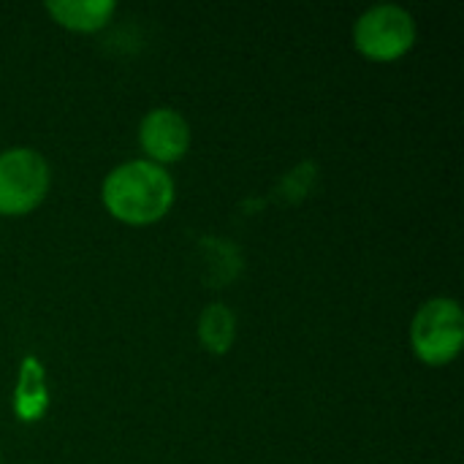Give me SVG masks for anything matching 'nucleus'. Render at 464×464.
I'll return each mask as SVG.
<instances>
[{
	"mask_svg": "<svg viewBox=\"0 0 464 464\" xmlns=\"http://www.w3.org/2000/svg\"><path fill=\"white\" fill-rule=\"evenodd\" d=\"M416 33V19L408 8L383 3L367 8L359 16L353 27V44L364 57L375 63H392L413 49Z\"/></svg>",
	"mask_w": 464,
	"mask_h": 464,
	"instance_id": "20e7f679",
	"label": "nucleus"
},
{
	"mask_svg": "<svg viewBox=\"0 0 464 464\" xmlns=\"http://www.w3.org/2000/svg\"><path fill=\"white\" fill-rule=\"evenodd\" d=\"M52 171L41 152L11 147L0 152V215L19 218L33 212L49 193Z\"/></svg>",
	"mask_w": 464,
	"mask_h": 464,
	"instance_id": "7ed1b4c3",
	"label": "nucleus"
},
{
	"mask_svg": "<svg viewBox=\"0 0 464 464\" xmlns=\"http://www.w3.org/2000/svg\"><path fill=\"white\" fill-rule=\"evenodd\" d=\"M411 343L424 364L443 367L454 362L464 343V313L457 299H430L411 324Z\"/></svg>",
	"mask_w": 464,
	"mask_h": 464,
	"instance_id": "f03ea898",
	"label": "nucleus"
},
{
	"mask_svg": "<svg viewBox=\"0 0 464 464\" xmlns=\"http://www.w3.org/2000/svg\"><path fill=\"white\" fill-rule=\"evenodd\" d=\"M103 207L128 226H150L166 218L174 204V179L152 160H128L111 169L101 188Z\"/></svg>",
	"mask_w": 464,
	"mask_h": 464,
	"instance_id": "f257e3e1",
	"label": "nucleus"
},
{
	"mask_svg": "<svg viewBox=\"0 0 464 464\" xmlns=\"http://www.w3.org/2000/svg\"><path fill=\"white\" fill-rule=\"evenodd\" d=\"M139 144L147 152V160L166 166L179 160L190 147V128L188 120L174 109H152L144 114L139 125Z\"/></svg>",
	"mask_w": 464,
	"mask_h": 464,
	"instance_id": "39448f33",
	"label": "nucleus"
},
{
	"mask_svg": "<svg viewBox=\"0 0 464 464\" xmlns=\"http://www.w3.org/2000/svg\"><path fill=\"white\" fill-rule=\"evenodd\" d=\"M114 8L117 5L111 0H52V3H46V11L52 14V19L76 33L101 30L109 22V16L114 14Z\"/></svg>",
	"mask_w": 464,
	"mask_h": 464,
	"instance_id": "423d86ee",
	"label": "nucleus"
},
{
	"mask_svg": "<svg viewBox=\"0 0 464 464\" xmlns=\"http://www.w3.org/2000/svg\"><path fill=\"white\" fill-rule=\"evenodd\" d=\"M46 405H49V394L44 383V370L35 359H24L16 394H14V411L22 421H38Z\"/></svg>",
	"mask_w": 464,
	"mask_h": 464,
	"instance_id": "0eeeda50",
	"label": "nucleus"
},
{
	"mask_svg": "<svg viewBox=\"0 0 464 464\" xmlns=\"http://www.w3.org/2000/svg\"><path fill=\"white\" fill-rule=\"evenodd\" d=\"M234 337H237L234 313L220 302L209 304L198 318V340H201V345L209 353H228L231 345H234Z\"/></svg>",
	"mask_w": 464,
	"mask_h": 464,
	"instance_id": "6e6552de",
	"label": "nucleus"
}]
</instances>
